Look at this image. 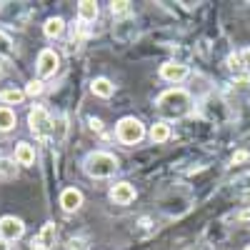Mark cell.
Here are the masks:
<instances>
[{
	"instance_id": "cell-18",
	"label": "cell",
	"mask_w": 250,
	"mask_h": 250,
	"mask_svg": "<svg viewBox=\"0 0 250 250\" xmlns=\"http://www.w3.org/2000/svg\"><path fill=\"white\" fill-rule=\"evenodd\" d=\"M18 178V163L15 158H8V155H0V180L3 183H10Z\"/></svg>"
},
{
	"instance_id": "cell-22",
	"label": "cell",
	"mask_w": 250,
	"mask_h": 250,
	"mask_svg": "<svg viewBox=\"0 0 250 250\" xmlns=\"http://www.w3.org/2000/svg\"><path fill=\"white\" fill-rule=\"evenodd\" d=\"M68 118L65 115H58L55 120H53V133H55V140H62L65 138V133H68Z\"/></svg>"
},
{
	"instance_id": "cell-24",
	"label": "cell",
	"mask_w": 250,
	"mask_h": 250,
	"mask_svg": "<svg viewBox=\"0 0 250 250\" xmlns=\"http://www.w3.org/2000/svg\"><path fill=\"white\" fill-rule=\"evenodd\" d=\"M130 5L133 3H128V0H113V3H110V13L113 15H128L130 13Z\"/></svg>"
},
{
	"instance_id": "cell-3",
	"label": "cell",
	"mask_w": 250,
	"mask_h": 250,
	"mask_svg": "<svg viewBox=\"0 0 250 250\" xmlns=\"http://www.w3.org/2000/svg\"><path fill=\"white\" fill-rule=\"evenodd\" d=\"M115 138H118V143L133 148V145H138V143L145 138V125H143L138 118H133V115H125V118H120L118 125H115Z\"/></svg>"
},
{
	"instance_id": "cell-27",
	"label": "cell",
	"mask_w": 250,
	"mask_h": 250,
	"mask_svg": "<svg viewBox=\"0 0 250 250\" xmlns=\"http://www.w3.org/2000/svg\"><path fill=\"white\" fill-rule=\"evenodd\" d=\"M70 35H73V43H75V40H80L83 35H85V23H80V20H75V23L70 25Z\"/></svg>"
},
{
	"instance_id": "cell-36",
	"label": "cell",
	"mask_w": 250,
	"mask_h": 250,
	"mask_svg": "<svg viewBox=\"0 0 250 250\" xmlns=\"http://www.w3.org/2000/svg\"><path fill=\"white\" fill-rule=\"evenodd\" d=\"M245 250H250V245H245Z\"/></svg>"
},
{
	"instance_id": "cell-16",
	"label": "cell",
	"mask_w": 250,
	"mask_h": 250,
	"mask_svg": "<svg viewBox=\"0 0 250 250\" xmlns=\"http://www.w3.org/2000/svg\"><path fill=\"white\" fill-rule=\"evenodd\" d=\"M90 93L95 95V98H103V100H108V98H113L115 95V85L108 80V78H95L93 83H90Z\"/></svg>"
},
{
	"instance_id": "cell-6",
	"label": "cell",
	"mask_w": 250,
	"mask_h": 250,
	"mask_svg": "<svg viewBox=\"0 0 250 250\" xmlns=\"http://www.w3.org/2000/svg\"><path fill=\"white\" fill-rule=\"evenodd\" d=\"M190 203H193V198H190V193H188L185 188H175V190H170V195H165L160 200L163 210L168 213V215H183V213H188Z\"/></svg>"
},
{
	"instance_id": "cell-2",
	"label": "cell",
	"mask_w": 250,
	"mask_h": 250,
	"mask_svg": "<svg viewBox=\"0 0 250 250\" xmlns=\"http://www.w3.org/2000/svg\"><path fill=\"white\" fill-rule=\"evenodd\" d=\"M118 168H120L118 158L108 150H93L83 158V170L93 180H108L118 173Z\"/></svg>"
},
{
	"instance_id": "cell-12",
	"label": "cell",
	"mask_w": 250,
	"mask_h": 250,
	"mask_svg": "<svg viewBox=\"0 0 250 250\" xmlns=\"http://www.w3.org/2000/svg\"><path fill=\"white\" fill-rule=\"evenodd\" d=\"M135 35H138V25H135L133 18H123L113 28V38L118 43H130V40H135Z\"/></svg>"
},
{
	"instance_id": "cell-9",
	"label": "cell",
	"mask_w": 250,
	"mask_h": 250,
	"mask_svg": "<svg viewBox=\"0 0 250 250\" xmlns=\"http://www.w3.org/2000/svg\"><path fill=\"white\" fill-rule=\"evenodd\" d=\"M25 235V223L15 218V215H3L0 218V238L13 243V240H20Z\"/></svg>"
},
{
	"instance_id": "cell-29",
	"label": "cell",
	"mask_w": 250,
	"mask_h": 250,
	"mask_svg": "<svg viewBox=\"0 0 250 250\" xmlns=\"http://www.w3.org/2000/svg\"><path fill=\"white\" fill-rule=\"evenodd\" d=\"M245 160H250V153H248V150H238V153L230 158V163H233V165H238V163H245Z\"/></svg>"
},
{
	"instance_id": "cell-10",
	"label": "cell",
	"mask_w": 250,
	"mask_h": 250,
	"mask_svg": "<svg viewBox=\"0 0 250 250\" xmlns=\"http://www.w3.org/2000/svg\"><path fill=\"white\" fill-rule=\"evenodd\" d=\"M135 198H138L135 185L128 183V180H120V183H115V185L110 188V200H113L115 205H130Z\"/></svg>"
},
{
	"instance_id": "cell-4",
	"label": "cell",
	"mask_w": 250,
	"mask_h": 250,
	"mask_svg": "<svg viewBox=\"0 0 250 250\" xmlns=\"http://www.w3.org/2000/svg\"><path fill=\"white\" fill-rule=\"evenodd\" d=\"M30 18V8L25 3H0V23L8 28H25Z\"/></svg>"
},
{
	"instance_id": "cell-1",
	"label": "cell",
	"mask_w": 250,
	"mask_h": 250,
	"mask_svg": "<svg viewBox=\"0 0 250 250\" xmlns=\"http://www.w3.org/2000/svg\"><path fill=\"white\" fill-rule=\"evenodd\" d=\"M155 108L165 118V123L168 120H180V118H185L188 113L193 110V95H190V90H185V88H168L165 93L158 95Z\"/></svg>"
},
{
	"instance_id": "cell-13",
	"label": "cell",
	"mask_w": 250,
	"mask_h": 250,
	"mask_svg": "<svg viewBox=\"0 0 250 250\" xmlns=\"http://www.w3.org/2000/svg\"><path fill=\"white\" fill-rule=\"evenodd\" d=\"M60 208L65 213H78L83 208V193L78 188H65V190L60 193Z\"/></svg>"
},
{
	"instance_id": "cell-5",
	"label": "cell",
	"mask_w": 250,
	"mask_h": 250,
	"mask_svg": "<svg viewBox=\"0 0 250 250\" xmlns=\"http://www.w3.org/2000/svg\"><path fill=\"white\" fill-rule=\"evenodd\" d=\"M28 125H30V133L38 140H45V135L53 130V118L43 105H33L28 110Z\"/></svg>"
},
{
	"instance_id": "cell-26",
	"label": "cell",
	"mask_w": 250,
	"mask_h": 250,
	"mask_svg": "<svg viewBox=\"0 0 250 250\" xmlns=\"http://www.w3.org/2000/svg\"><path fill=\"white\" fill-rule=\"evenodd\" d=\"M40 93H43V80H30L28 83V85H25V95H40Z\"/></svg>"
},
{
	"instance_id": "cell-17",
	"label": "cell",
	"mask_w": 250,
	"mask_h": 250,
	"mask_svg": "<svg viewBox=\"0 0 250 250\" xmlns=\"http://www.w3.org/2000/svg\"><path fill=\"white\" fill-rule=\"evenodd\" d=\"M65 28H68V25H65V20L58 18V15H53V18H48V20H45L43 33H45V38H48V40H58V38H62Z\"/></svg>"
},
{
	"instance_id": "cell-7",
	"label": "cell",
	"mask_w": 250,
	"mask_h": 250,
	"mask_svg": "<svg viewBox=\"0 0 250 250\" xmlns=\"http://www.w3.org/2000/svg\"><path fill=\"white\" fill-rule=\"evenodd\" d=\"M60 68V55L53 50V48H43L38 53V60H35V73H38V80H45V78H53Z\"/></svg>"
},
{
	"instance_id": "cell-21",
	"label": "cell",
	"mask_w": 250,
	"mask_h": 250,
	"mask_svg": "<svg viewBox=\"0 0 250 250\" xmlns=\"http://www.w3.org/2000/svg\"><path fill=\"white\" fill-rule=\"evenodd\" d=\"M15 125H18V115H15V110L8 108V105H3V108H0V133H10Z\"/></svg>"
},
{
	"instance_id": "cell-34",
	"label": "cell",
	"mask_w": 250,
	"mask_h": 250,
	"mask_svg": "<svg viewBox=\"0 0 250 250\" xmlns=\"http://www.w3.org/2000/svg\"><path fill=\"white\" fill-rule=\"evenodd\" d=\"M3 60H5V58H0V73H3Z\"/></svg>"
},
{
	"instance_id": "cell-32",
	"label": "cell",
	"mask_w": 250,
	"mask_h": 250,
	"mask_svg": "<svg viewBox=\"0 0 250 250\" xmlns=\"http://www.w3.org/2000/svg\"><path fill=\"white\" fill-rule=\"evenodd\" d=\"M238 220H240V223H248V220H250V210H243V213L238 215Z\"/></svg>"
},
{
	"instance_id": "cell-28",
	"label": "cell",
	"mask_w": 250,
	"mask_h": 250,
	"mask_svg": "<svg viewBox=\"0 0 250 250\" xmlns=\"http://www.w3.org/2000/svg\"><path fill=\"white\" fill-rule=\"evenodd\" d=\"M68 250H88V240L85 238H70Z\"/></svg>"
},
{
	"instance_id": "cell-14",
	"label": "cell",
	"mask_w": 250,
	"mask_h": 250,
	"mask_svg": "<svg viewBox=\"0 0 250 250\" xmlns=\"http://www.w3.org/2000/svg\"><path fill=\"white\" fill-rule=\"evenodd\" d=\"M100 15V8L95 0H80L78 3V20L80 23H95Z\"/></svg>"
},
{
	"instance_id": "cell-33",
	"label": "cell",
	"mask_w": 250,
	"mask_h": 250,
	"mask_svg": "<svg viewBox=\"0 0 250 250\" xmlns=\"http://www.w3.org/2000/svg\"><path fill=\"white\" fill-rule=\"evenodd\" d=\"M0 250H10V243H8V240H3V238H0Z\"/></svg>"
},
{
	"instance_id": "cell-25",
	"label": "cell",
	"mask_w": 250,
	"mask_h": 250,
	"mask_svg": "<svg viewBox=\"0 0 250 250\" xmlns=\"http://www.w3.org/2000/svg\"><path fill=\"white\" fill-rule=\"evenodd\" d=\"M228 68H230V70H235V73H240V70L245 68L238 53H230V55H228Z\"/></svg>"
},
{
	"instance_id": "cell-11",
	"label": "cell",
	"mask_w": 250,
	"mask_h": 250,
	"mask_svg": "<svg viewBox=\"0 0 250 250\" xmlns=\"http://www.w3.org/2000/svg\"><path fill=\"white\" fill-rule=\"evenodd\" d=\"M55 238H58L55 223H45L43 230H40V233L30 240V248H33V250H50V248L55 245Z\"/></svg>"
},
{
	"instance_id": "cell-23",
	"label": "cell",
	"mask_w": 250,
	"mask_h": 250,
	"mask_svg": "<svg viewBox=\"0 0 250 250\" xmlns=\"http://www.w3.org/2000/svg\"><path fill=\"white\" fill-rule=\"evenodd\" d=\"M10 53H13V38L5 30H0V58H8Z\"/></svg>"
},
{
	"instance_id": "cell-30",
	"label": "cell",
	"mask_w": 250,
	"mask_h": 250,
	"mask_svg": "<svg viewBox=\"0 0 250 250\" xmlns=\"http://www.w3.org/2000/svg\"><path fill=\"white\" fill-rule=\"evenodd\" d=\"M240 60H243V65L250 70V48H243L240 50Z\"/></svg>"
},
{
	"instance_id": "cell-15",
	"label": "cell",
	"mask_w": 250,
	"mask_h": 250,
	"mask_svg": "<svg viewBox=\"0 0 250 250\" xmlns=\"http://www.w3.org/2000/svg\"><path fill=\"white\" fill-rule=\"evenodd\" d=\"M15 163L23 165V168L35 165V148H33L30 143H18L15 145Z\"/></svg>"
},
{
	"instance_id": "cell-19",
	"label": "cell",
	"mask_w": 250,
	"mask_h": 250,
	"mask_svg": "<svg viewBox=\"0 0 250 250\" xmlns=\"http://www.w3.org/2000/svg\"><path fill=\"white\" fill-rule=\"evenodd\" d=\"M150 140H153L155 145H160V143H165V140H170V125L165 123V120L153 123V125H150Z\"/></svg>"
},
{
	"instance_id": "cell-8",
	"label": "cell",
	"mask_w": 250,
	"mask_h": 250,
	"mask_svg": "<svg viewBox=\"0 0 250 250\" xmlns=\"http://www.w3.org/2000/svg\"><path fill=\"white\" fill-rule=\"evenodd\" d=\"M158 75L165 80V83H183L188 75H190V68L185 65V62H180V60H165L163 65H160V70H158Z\"/></svg>"
},
{
	"instance_id": "cell-20",
	"label": "cell",
	"mask_w": 250,
	"mask_h": 250,
	"mask_svg": "<svg viewBox=\"0 0 250 250\" xmlns=\"http://www.w3.org/2000/svg\"><path fill=\"white\" fill-rule=\"evenodd\" d=\"M25 100V90L20 88H3L0 90V103H5V105H20V103Z\"/></svg>"
},
{
	"instance_id": "cell-35",
	"label": "cell",
	"mask_w": 250,
	"mask_h": 250,
	"mask_svg": "<svg viewBox=\"0 0 250 250\" xmlns=\"http://www.w3.org/2000/svg\"><path fill=\"white\" fill-rule=\"evenodd\" d=\"M185 250H198V248H195V245H190V248H185Z\"/></svg>"
},
{
	"instance_id": "cell-31",
	"label": "cell",
	"mask_w": 250,
	"mask_h": 250,
	"mask_svg": "<svg viewBox=\"0 0 250 250\" xmlns=\"http://www.w3.org/2000/svg\"><path fill=\"white\" fill-rule=\"evenodd\" d=\"M88 123H90V130H95V133H100V130H103V120H98V118H90Z\"/></svg>"
}]
</instances>
